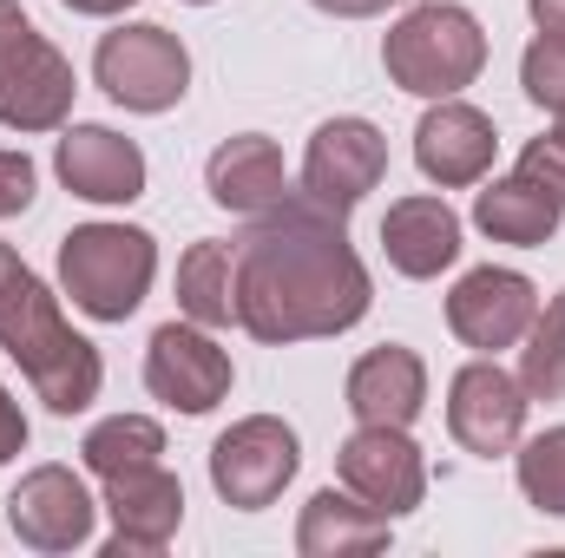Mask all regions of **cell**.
<instances>
[{
	"label": "cell",
	"mask_w": 565,
	"mask_h": 558,
	"mask_svg": "<svg viewBox=\"0 0 565 558\" xmlns=\"http://www.w3.org/2000/svg\"><path fill=\"white\" fill-rule=\"evenodd\" d=\"M33 184H40L33 158L26 151H0V217H20L33 204Z\"/></svg>",
	"instance_id": "28"
},
{
	"label": "cell",
	"mask_w": 565,
	"mask_h": 558,
	"mask_svg": "<svg viewBox=\"0 0 565 558\" xmlns=\"http://www.w3.org/2000/svg\"><path fill=\"white\" fill-rule=\"evenodd\" d=\"M93 73H99L106 99H119L126 112H171L191 86V53H184L178 33L139 20V26H119V33L99 40Z\"/></svg>",
	"instance_id": "6"
},
{
	"label": "cell",
	"mask_w": 565,
	"mask_h": 558,
	"mask_svg": "<svg viewBox=\"0 0 565 558\" xmlns=\"http://www.w3.org/2000/svg\"><path fill=\"white\" fill-rule=\"evenodd\" d=\"M493 119L480 106H460V99H434L415 126V164H422L427 184L440 191H460V184H480L487 164H493Z\"/></svg>",
	"instance_id": "14"
},
{
	"label": "cell",
	"mask_w": 565,
	"mask_h": 558,
	"mask_svg": "<svg viewBox=\"0 0 565 558\" xmlns=\"http://www.w3.org/2000/svg\"><path fill=\"white\" fill-rule=\"evenodd\" d=\"M382 178H388V139L369 119H329V126H316L309 158H302V197L309 204L349 217Z\"/></svg>",
	"instance_id": "8"
},
{
	"label": "cell",
	"mask_w": 565,
	"mask_h": 558,
	"mask_svg": "<svg viewBox=\"0 0 565 558\" xmlns=\"http://www.w3.org/2000/svg\"><path fill=\"white\" fill-rule=\"evenodd\" d=\"M79 460L99 473V480H119V473H139V466H158L164 460V427L151 415H113L99 420L79 447Z\"/></svg>",
	"instance_id": "23"
},
{
	"label": "cell",
	"mask_w": 565,
	"mask_h": 558,
	"mask_svg": "<svg viewBox=\"0 0 565 558\" xmlns=\"http://www.w3.org/2000/svg\"><path fill=\"white\" fill-rule=\"evenodd\" d=\"M20 447H26V415H20V401L0 388V466H7Z\"/></svg>",
	"instance_id": "29"
},
{
	"label": "cell",
	"mask_w": 565,
	"mask_h": 558,
	"mask_svg": "<svg viewBox=\"0 0 565 558\" xmlns=\"http://www.w3.org/2000/svg\"><path fill=\"white\" fill-rule=\"evenodd\" d=\"M382 546H388V513H375L349 486L342 493L322 486L302 506V526H296V552L302 558H355V552H382Z\"/></svg>",
	"instance_id": "20"
},
{
	"label": "cell",
	"mask_w": 565,
	"mask_h": 558,
	"mask_svg": "<svg viewBox=\"0 0 565 558\" xmlns=\"http://www.w3.org/2000/svg\"><path fill=\"white\" fill-rule=\"evenodd\" d=\"M520 493L540 513L565 519V427H546L520 447Z\"/></svg>",
	"instance_id": "25"
},
{
	"label": "cell",
	"mask_w": 565,
	"mask_h": 558,
	"mask_svg": "<svg viewBox=\"0 0 565 558\" xmlns=\"http://www.w3.org/2000/svg\"><path fill=\"white\" fill-rule=\"evenodd\" d=\"M526 7H533L540 33H559V40H565V0H526Z\"/></svg>",
	"instance_id": "31"
},
{
	"label": "cell",
	"mask_w": 565,
	"mask_h": 558,
	"mask_svg": "<svg viewBox=\"0 0 565 558\" xmlns=\"http://www.w3.org/2000/svg\"><path fill=\"white\" fill-rule=\"evenodd\" d=\"M375 282L335 211L289 191L237 237V322L257 342H316L369 315Z\"/></svg>",
	"instance_id": "1"
},
{
	"label": "cell",
	"mask_w": 565,
	"mask_h": 558,
	"mask_svg": "<svg viewBox=\"0 0 565 558\" xmlns=\"http://www.w3.org/2000/svg\"><path fill=\"white\" fill-rule=\"evenodd\" d=\"M158 277V244L139 224H79L60 244V289L93 322H126Z\"/></svg>",
	"instance_id": "4"
},
{
	"label": "cell",
	"mask_w": 565,
	"mask_h": 558,
	"mask_svg": "<svg viewBox=\"0 0 565 558\" xmlns=\"http://www.w3.org/2000/svg\"><path fill=\"white\" fill-rule=\"evenodd\" d=\"M191 7H211V0H191Z\"/></svg>",
	"instance_id": "34"
},
{
	"label": "cell",
	"mask_w": 565,
	"mask_h": 558,
	"mask_svg": "<svg viewBox=\"0 0 565 558\" xmlns=\"http://www.w3.org/2000/svg\"><path fill=\"white\" fill-rule=\"evenodd\" d=\"M0 7H20V0H0Z\"/></svg>",
	"instance_id": "35"
},
{
	"label": "cell",
	"mask_w": 565,
	"mask_h": 558,
	"mask_svg": "<svg viewBox=\"0 0 565 558\" xmlns=\"http://www.w3.org/2000/svg\"><path fill=\"white\" fill-rule=\"evenodd\" d=\"M178 309L204 329H224L237 322V244H191L184 264H178Z\"/></svg>",
	"instance_id": "22"
},
{
	"label": "cell",
	"mask_w": 565,
	"mask_h": 558,
	"mask_svg": "<svg viewBox=\"0 0 565 558\" xmlns=\"http://www.w3.org/2000/svg\"><path fill=\"white\" fill-rule=\"evenodd\" d=\"M204 184H211V197H217L224 211H237V217H264V211H277L282 197H289L282 151L264 139V132H237V139L217 144L211 164H204Z\"/></svg>",
	"instance_id": "18"
},
{
	"label": "cell",
	"mask_w": 565,
	"mask_h": 558,
	"mask_svg": "<svg viewBox=\"0 0 565 558\" xmlns=\"http://www.w3.org/2000/svg\"><path fill=\"white\" fill-rule=\"evenodd\" d=\"M553 139H559V144H565V112H559V132H553Z\"/></svg>",
	"instance_id": "33"
},
{
	"label": "cell",
	"mask_w": 565,
	"mask_h": 558,
	"mask_svg": "<svg viewBox=\"0 0 565 558\" xmlns=\"http://www.w3.org/2000/svg\"><path fill=\"white\" fill-rule=\"evenodd\" d=\"M60 184L86 204H132L145 197V151L113 126H66L60 139Z\"/></svg>",
	"instance_id": "16"
},
{
	"label": "cell",
	"mask_w": 565,
	"mask_h": 558,
	"mask_svg": "<svg viewBox=\"0 0 565 558\" xmlns=\"http://www.w3.org/2000/svg\"><path fill=\"white\" fill-rule=\"evenodd\" d=\"M0 348L20 362V375L53 415H86L99 401V382H106L99 348L60 315V296L33 270H13L0 289Z\"/></svg>",
	"instance_id": "2"
},
{
	"label": "cell",
	"mask_w": 565,
	"mask_h": 558,
	"mask_svg": "<svg viewBox=\"0 0 565 558\" xmlns=\"http://www.w3.org/2000/svg\"><path fill=\"white\" fill-rule=\"evenodd\" d=\"M7 519H13V539L33 546V552H73L93 539V493L79 486L73 466H33L13 493H7Z\"/></svg>",
	"instance_id": "13"
},
{
	"label": "cell",
	"mask_w": 565,
	"mask_h": 558,
	"mask_svg": "<svg viewBox=\"0 0 565 558\" xmlns=\"http://www.w3.org/2000/svg\"><path fill=\"white\" fill-rule=\"evenodd\" d=\"M520 86H526L533 106L565 112V40L559 33H540V40L526 46V60H520Z\"/></svg>",
	"instance_id": "26"
},
{
	"label": "cell",
	"mask_w": 565,
	"mask_h": 558,
	"mask_svg": "<svg viewBox=\"0 0 565 558\" xmlns=\"http://www.w3.org/2000/svg\"><path fill=\"white\" fill-rule=\"evenodd\" d=\"M473 224H480L493 244L540 250V244H553V230H559V204H553L540 184H526V178L513 171V178H493V184L473 197Z\"/></svg>",
	"instance_id": "21"
},
{
	"label": "cell",
	"mask_w": 565,
	"mask_h": 558,
	"mask_svg": "<svg viewBox=\"0 0 565 558\" xmlns=\"http://www.w3.org/2000/svg\"><path fill=\"white\" fill-rule=\"evenodd\" d=\"M520 388H526V401H565V289L533 315V329H526Z\"/></svg>",
	"instance_id": "24"
},
{
	"label": "cell",
	"mask_w": 565,
	"mask_h": 558,
	"mask_svg": "<svg viewBox=\"0 0 565 558\" xmlns=\"http://www.w3.org/2000/svg\"><path fill=\"white\" fill-rule=\"evenodd\" d=\"M447 427L480 460L513 453L520 433H526V388H520V375H507L500 362H467L454 375V388H447Z\"/></svg>",
	"instance_id": "11"
},
{
	"label": "cell",
	"mask_w": 565,
	"mask_h": 558,
	"mask_svg": "<svg viewBox=\"0 0 565 558\" xmlns=\"http://www.w3.org/2000/svg\"><path fill=\"white\" fill-rule=\"evenodd\" d=\"M335 473H342V486L355 500H369L388 519L415 513L427 493V460L408 440V427H355L342 440V453H335Z\"/></svg>",
	"instance_id": "10"
},
{
	"label": "cell",
	"mask_w": 565,
	"mask_h": 558,
	"mask_svg": "<svg viewBox=\"0 0 565 558\" xmlns=\"http://www.w3.org/2000/svg\"><path fill=\"white\" fill-rule=\"evenodd\" d=\"M73 66L66 53L20 20L13 7H0V126L7 132H60L73 112Z\"/></svg>",
	"instance_id": "5"
},
{
	"label": "cell",
	"mask_w": 565,
	"mask_h": 558,
	"mask_svg": "<svg viewBox=\"0 0 565 558\" xmlns=\"http://www.w3.org/2000/svg\"><path fill=\"white\" fill-rule=\"evenodd\" d=\"M296 466H302L296 427H282L277 415H250L211 440V486L237 513H264L282 486L296 480Z\"/></svg>",
	"instance_id": "7"
},
{
	"label": "cell",
	"mask_w": 565,
	"mask_h": 558,
	"mask_svg": "<svg viewBox=\"0 0 565 558\" xmlns=\"http://www.w3.org/2000/svg\"><path fill=\"white\" fill-rule=\"evenodd\" d=\"M382 66H388V79H395L402 93H415V99H454L460 86L480 79V66H487V33H480V20H473L467 7H454V0H422V7H408V13L388 26Z\"/></svg>",
	"instance_id": "3"
},
{
	"label": "cell",
	"mask_w": 565,
	"mask_h": 558,
	"mask_svg": "<svg viewBox=\"0 0 565 558\" xmlns=\"http://www.w3.org/2000/svg\"><path fill=\"white\" fill-rule=\"evenodd\" d=\"M533 315H540V289L520 270H493V264L467 270V277L454 282V296H447V329L467 348H480V355H500V348L526 342Z\"/></svg>",
	"instance_id": "12"
},
{
	"label": "cell",
	"mask_w": 565,
	"mask_h": 558,
	"mask_svg": "<svg viewBox=\"0 0 565 558\" xmlns=\"http://www.w3.org/2000/svg\"><path fill=\"white\" fill-rule=\"evenodd\" d=\"M427 408V368L415 348H369L349 368V415L362 427H415Z\"/></svg>",
	"instance_id": "17"
},
{
	"label": "cell",
	"mask_w": 565,
	"mask_h": 558,
	"mask_svg": "<svg viewBox=\"0 0 565 558\" xmlns=\"http://www.w3.org/2000/svg\"><path fill=\"white\" fill-rule=\"evenodd\" d=\"M106 513H113V558H145V552H164L171 533L184 526V486L178 473L158 466H139V473H119L106 480Z\"/></svg>",
	"instance_id": "15"
},
{
	"label": "cell",
	"mask_w": 565,
	"mask_h": 558,
	"mask_svg": "<svg viewBox=\"0 0 565 558\" xmlns=\"http://www.w3.org/2000/svg\"><path fill=\"white\" fill-rule=\"evenodd\" d=\"M322 13H335V20H369V13H388V7H402V0H316Z\"/></svg>",
	"instance_id": "30"
},
{
	"label": "cell",
	"mask_w": 565,
	"mask_h": 558,
	"mask_svg": "<svg viewBox=\"0 0 565 558\" xmlns=\"http://www.w3.org/2000/svg\"><path fill=\"white\" fill-rule=\"evenodd\" d=\"M520 178L540 184V191L565 211V144L559 139H533L526 144V151H520Z\"/></svg>",
	"instance_id": "27"
},
{
	"label": "cell",
	"mask_w": 565,
	"mask_h": 558,
	"mask_svg": "<svg viewBox=\"0 0 565 558\" xmlns=\"http://www.w3.org/2000/svg\"><path fill=\"white\" fill-rule=\"evenodd\" d=\"M145 388L178 415H211L231 395V355L204 322H164L145 348Z\"/></svg>",
	"instance_id": "9"
},
{
	"label": "cell",
	"mask_w": 565,
	"mask_h": 558,
	"mask_svg": "<svg viewBox=\"0 0 565 558\" xmlns=\"http://www.w3.org/2000/svg\"><path fill=\"white\" fill-rule=\"evenodd\" d=\"M382 250H388V264L402 277H415V282L440 277L460 257V217H454V204L447 197H402V204H388Z\"/></svg>",
	"instance_id": "19"
},
{
	"label": "cell",
	"mask_w": 565,
	"mask_h": 558,
	"mask_svg": "<svg viewBox=\"0 0 565 558\" xmlns=\"http://www.w3.org/2000/svg\"><path fill=\"white\" fill-rule=\"evenodd\" d=\"M66 7H73V13H99V20H106V13H126V7H139V0H66Z\"/></svg>",
	"instance_id": "32"
}]
</instances>
